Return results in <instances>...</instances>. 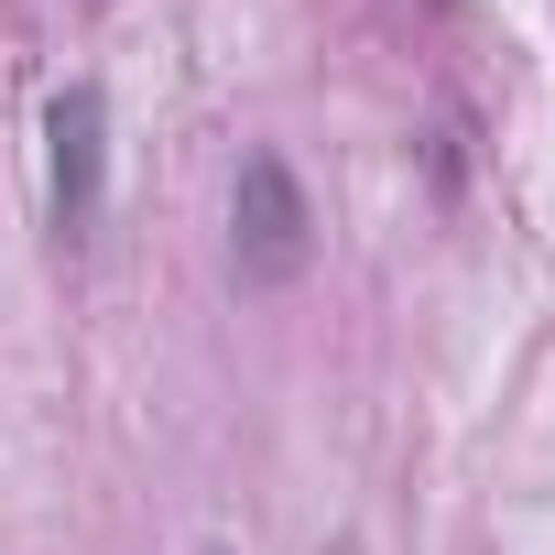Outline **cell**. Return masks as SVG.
<instances>
[{"mask_svg":"<svg viewBox=\"0 0 555 555\" xmlns=\"http://www.w3.org/2000/svg\"><path fill=\"white\" fill-rule=\"evenodd\" d=\"M229 250H240V284H295V272L317 261V207L295 185L284 153H250L240 164V196H229Z\"/></svg>","mask_w":555,"mask_h":555,"instance_id":"1","label":"cell"},{"mask_svg":"<svg viewBox=\"0 0 555 555\" xmlns=\"http://www.w3.org/2000/svg\"><path fill=\"white\" fill-rule=\"evenodd\" d=\"M44 196H55L66 240L99 229V207H109V99L99 88H66L44 109Z\"/></svg>","mask_w":555,"mask_h":555,"instance_id":"2","label":"cell"},{"mask_svg":"<svg viewBox=\"0 0 555 555\" xmlns=\"http://www.w3.org/2000/svg\"><path fill=\"white\" fill-rule=\"evenodd\" d=\"M327 555H360V544H327Z\"/></svg>","mask_w":555,"mask_h":555,"instance_id":"3","label":"cell"},{"mask_svg":"<svg viewBox=\"0 0 555 555\" xmlns=\"http://www.w3.org/2000/svg\"><path fill=\"white\" fill-rule=\"evenodd\" d=\"M207 555H229V544H207Z\"/></svg>","mask_w":555,"mask_h":555,"instance_id":"4","label":"cell"}]
</instances>
